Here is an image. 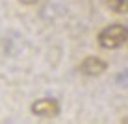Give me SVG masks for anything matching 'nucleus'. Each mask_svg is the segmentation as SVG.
Masks as SVG:
<instances>
[{
  "label": "nucleus",
  "instance_id": "f257e3e1",
  "mask_svg": "<svg viewBox=\"0 0 128 124\" xmlns=\"http://www.w3.org/2000/svg\"><path fill=\"white\" fill-rule=\"evenodd\" d=\"M96 41H98V46L104 50H115L128 41V26H122V24L106 26L98 32Z\"/></svg>",
  "mask_w": 128,
  "mask_h": 124
},
{
  "label": "nucleus",
  "instance_id": "f03ea898",
  "mask_svg": "<svg viewBox=\"0 0 128 124\" xmlns=\"http://www.w3.org/2000/svg\"><path fill=\"white\" fill-rule=\"evenodd\" d=\"M106 69H108V63H106L102 57H98V56H89V57H86V59H82L80 65H78L80 74L89 76V78H95V76L104 74Z\"/></svg>",
  "mask_w": 128,
  "mask_h": 124
},
{
  "label": "nucleus",
  "instance_id": "7ed1b4c3",
  "mask_svg": "<svg viewBox=\"0 0 128 124\" xmlns=\"http://www.w3.org/2000/svg\"><path fill=\"white\" fill-rule=\"evenodd\" d=\"M32 113L37 117L52 119L60 115V102L54 98H39L32 104Z\"/></svg>",
  "mask_w": 128,
  "mask_h": 124
},
{
  "label": "nucleus",
  "instance_id": "20e7f679",
  "mask_svg": "<svg viewBox=\"0 0 128 124\" xmlns=\"http://www.w3.org/2000/svg\"><path fill=\"white\" fill-rule=\"evenodd\" d=\"M106 4L117 15H128V0H106Z\"/></svg>",
  "mask_w": 128,
  "mask_h": 124
},
{
  "label": "nucleus",
  "instance_id": "39448f33",
  "mask_svg": "<svg viewBox=\"0 0 128 124\" xmlns=\"http://www.w3.org/2000/svg\"><path fill=\"white\" fill-rule=\"evenodd\" d=\"M20 4H24V6H34V4H37L39 0H19Z\"/></svg>",
  "mask_w": 128,
  "mask_h": 124
},
{
  "label": "nucleus",
  "instance_id": "423d86ee",
  "mask_svg": "<svg viewBox=\"0 0 128 124\" xmlns=\"http://www.w3.org/2000/svg\"><path fill=\"white\" fill-rule=\"evenodd\" d=\"M121 122H122V124H128V117H124V119H122Z\"/></svg>",
  "mask_w": 128,
  "mask_h": 124
}]
</instances>
